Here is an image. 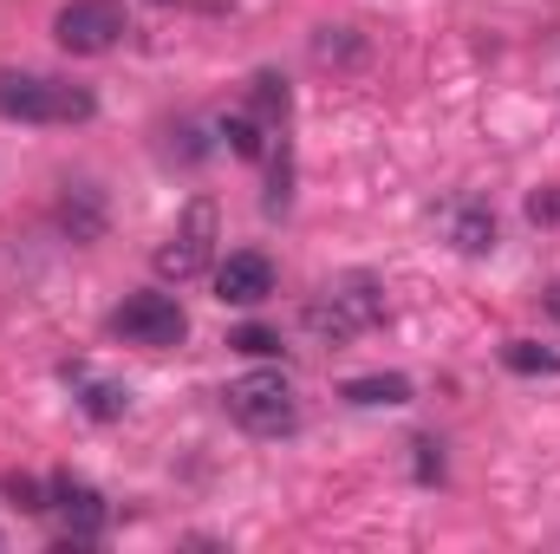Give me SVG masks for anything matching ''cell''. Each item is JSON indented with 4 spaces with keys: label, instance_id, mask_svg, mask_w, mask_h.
<instances>
[{
    "label": "cell",
    "instance_id": "cell-13",
    "mask_svg": "<svg viewBox=\"0 0 560 554\" xmlns=\"http://www.w3.org/2000/svg\"><path fill=\"white\" fill-rule=\"evenodd\" d=\"M313 59H319V66H359V59H365V39H359L352 26H319V33H313Z\"/></svg>",
    "mask_w": 560,
    "mask_h": 554
},
{
    "label": "cell",
    "instance_id": "cell-18",
    "mask_svg": "<svg viewBox=\"0 0 560 554\" xmlns=\"http://www.w3.org/2000/svg\"><path fill=\"white\" fill-rule=\"evenodd\" d=\"M418 450V476L430 483V476H443V457H436V443H411Z\"/></svg>",
    "mask_w": 560,
    "mask_h": 554
},
{
    "label": "cell",
    "instance_id": "cell-11",
    "mask_svg": "<svg viewBox=\"0 0 560 554\" xmlns=\"http://www.w3.org/2000/svg\"><path fill=\"white\" fill-rule=\"evenodd\" d=\"M450 235H456L463 255H489V249H495V209H489V203H463L456 222H450Z\"/></svg>",
    "mask_w": 560,
    "mask_h": 554
},
{
    "label": "cell",
    "instance_id": "cell-20",
    "mask_svg": "<svg viewBox=\"0 0 560 554\" xmlns=\"http://www.w3.org/2000/svg\"><path fill=\"white\" fill-rule=\"evenodd\" d=\"M150 7H170V0H150Z\"/></svg>",
    "mask_w": 560,
    "mask_h": 554
},
{
    "label": "cell",
    "instance_id": "cell-2",
    "mask_svg": "<svg viewBox=\"0 0 560 554\" xmlns=\"http://www.w3.org/2000/svg\"><path fill=\"white\" fill-rule=\"evenodd\" d=\"M98 99L85 85L46 79V72H0V118L13 125H85Z\"/></svg>",
    "mask_w": 560,
    "mask_h": 554
},
{
    "label": "cell",
    "instance_id": "cell-12",
    "mask_svg": "<svg viewBox=\"0 0 560 554\" xmlns=\"http://www.w3.org/2000/svg\"><path fill=\"white\" fill-rule=\"evenodd\" d=\"M502 366H509V372H522V379H555L560 353H555V346H535V339H509V346H502Z\"/></svg>",
    "mask_w": 560,
    "mask_h": 554
},
{
    "label": "cell",
    "instance_id": "cell-3",
    "mask_svg": "<svg viewBox=\"0 0 560 554\" xmlns=\"http://www.w3.org/2000/svg\"><path fill=\"white\" fill-rule=\"evenodd\" d=\"M222 405H229V417H235L248 437H287V430L300 424L293 379H287V372H275V366H261V372H242V379L222 392Z\"/></svg>",
    "mask_w": 560,
    "mask_h": 554
},
{
    "label": "cell",
    "instance_id": "cell-7",
    "mask_svg": "<svg viewBox=\"0 0 560 554\" xmlns=\"http://www.w3.org/2000/svg\"><path fill=\"white\" fill-rule=\"evenodd\" d=\"M52 509L66 516V535H59V549H92V542L105 535V522H112L105 496H98L92 483H79V476H52Z\"/></svg>",
    "mask_w": 560,
    "mask_h": 554
},
{
    "label": "cell",
    "instance_id": "cell-8",
    "mask_svg": "<svg viewBox=\"0 0 560 554\" xmlns=\"http://www.w3.org/2000/svg\"><path fill=\"white\" fill-rule=\"evenodd\" d=\"M275 287H280V275L261 249H235L229 262H215V300L222 307H261Z\"/></svg>",
    "mask_w": 560,
    "mask_h": 554
},
{
    "label": "cell",
    "instance_id": "cell-10",
    "mask_svg": "<svg viewBox=\"0 0 560 554\" xmlns=\"http://www.w3.org/2000/svg\"><path fill=\"white\" fill-rule=\"evenodd\" d=\"M339 399H346V405H365V412H378V405H411V379H405V372L346 379V385H339Z\"/></svg>",
    "mask_w": 560,
    "mask_h": 554
},
{
    "label": "cell",
    "instance_id": "cell-17",
    "mask_svg": "<svg viewBox=\"0 0 560 554\" xmlns=\"http://www.w3.org/2000/svg\"><path fill=\"white\" fill-rule=\"evenodd\" d=\"M528 222H541V229H555L560 222V183H548V189L528 196Z\"/></svg>",
    "mask_w": 560,
    "mask_h": 554
},
{
    "label": "cell",
    "instance_id": "cell-16",
    "mask_svg": "<svg viewBox=\"0 0 560 554\" xmlns=\"http://www.w3.org/2000/svg\"><path fill=\"white\" fill-rule=\"evenodd\" d=\"M229 346H235V353H248V359H275V353H280V333H268V326H242Z\"/></svg>",
    "mask_w": 560,
    "mask_h": 554
},
{
    "label": "cell",
    "instance_id": "cell-1",
    "mask_svg": "<svg viewBox=\"0 0 560 554\" xmlns=\"http://www.w3.org/2000/svg\"><path fill=\"white\" fill-rule=\"evenodd\" d=\"M372 326H385V280L365 275V268L326 280V287L306 300V333L326 339V346H346V339H359V333H372Z\"/></svg>",
    "mask_w": 560,
    "mask_h": 554
},
{
    "label": "cell",
    "instance_id": "cell-15",
    "mask_svg": "<svg viewBox=\"0 0 560 554\" xmlns=\"http://www.w3.org/2000/svg\"><path fill=\"white\" fill-rule=\"evenodd\" d=\"M215 131H222V143H229L235 157H261V150H268V125H261L255 112H235V118H222Z\"/></svg>",
    "mask_w": 560,
    "mask_h": 554
},
{
    "label": "cell",
    "instance_id": "cell-5",
    "mask_svg": "<svg viewBox=\"0 0 560 554\" xmlns=\"http://www.w3.org/2000/svg\"><path fill=\"white\" fill-rule=\"evenodd\" d=\"M112 333H118V339H131V346L163 353V346H183L189 313H183V300H176V293H131V300L112 313Z\"/></svg>",
    "mask_w": 560,
    "mask_h": 554
},
{
    "label": "cell",
    "instance_id": "cell-9",
    "mask_svg": "<svg viewBox=\"0 0 560 554\" xmlns=\"http://www.w3.org/2000/svg\"><path fill=\"white\" fill-rule=\"evenodd\" d=\"M66 385L79 392V405L98 417V424H112V417H125V405H131V392L125 385H112V379H98L92 366H66Z\"/></svg>",
    "mask_w": 560,
    "mask_h": 554
},
{
    "label": "cell",
    "instance_id": "cell-6",
    "mask_svg": "<svg viewBox=\"0 0 560 554\" xmlns=\"http://www.w3.org/2000/svg\"><path fill=\"white\" fill-rule=\"evenodd\" d=\"M125 33H131V26H125V7H118V0H72V7H59V20H52V39H59L66 53H79V59L112 53Z\"/></svg>",
    "mask_w": 560,
    "mask_h": 554
},
{
    "label": "cell",
    "instance_id": "cell-14",
    "mask_svg": "<svg viewBox=\"0 0 560 554\" xmlns=\"http://www.w3.org/2000/svg\"><path fill=\"white\" fill-rule=\"evenodd\" d=\"M248 112H255L268 131L287 118V79H280V72H255V85H248Z\"/></svg>",
    "mask_w": 560,
    "mask_h": 554
},
{
    "label": "cell",
    "instance_id": "cell-19",
    "mask_svg": "<svg viewBox=\"0 0 560 554\" xmlns=\"http://www.w3.org/2000/svg\"><path fill=\"white\" fill-rule=\"evenodd\" d=\"M548 313H555V320H560V280H555V287H548Z\"/></svg>",
    "mask_w": 560,
    "mask_h": 554
},
{
    "label": "cell",
    "instance_id": "cell-4",
    "mask_svg": "<svg viewBox=\"0 0 560 554\" xmlns=\"http://www.w3.org/2000/svg\"><path fill=\"white\" fill-rule=\"evenodd\" d=\"M215 242H222V209L209 203V196H196L183 216H176V229L163 235V249H156V275L163 280H196L209 262H215Z\"/></svg>",
    "mask_w": 560,
    "mask_h": 554
}]
</instances>
